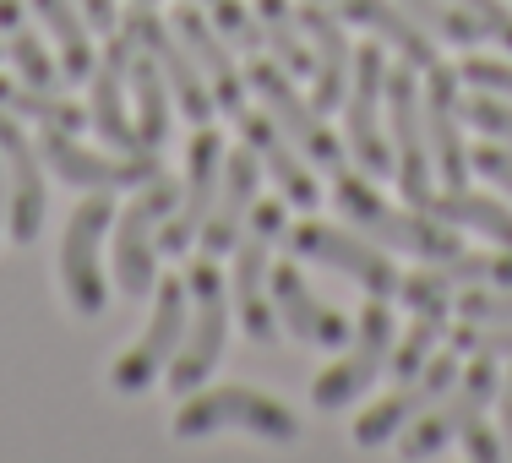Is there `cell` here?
Here are the masks:
<instances>
[{
    "label": "cell",
    "instance_id": "cell-1",
    "mask_svg": "<svg viewBox=\"0 0 512 463\" xmlns=\"http://www.w3.org/2000/svg\"><path fill=\"white\" fill-rule=\"evenodd\" d=\"M218 431H246L256 442L289 447L300 436V420L273 393H251V387H207V393H191L175 414V436L180 442H197V436H218Z\"/></svg>",
    "mask_w": 512,
    "mask_h": 463
},
{
    "label": "cell",
    "instance_id": "cell-2",
    "mask_svg": "<svg viewBox=\"0 0 512 463\" xmlns=\"http://www.w3.org/2000/svg\"><path fill=\"white\" fill-rule=\"evenodd\" d=\"M333 202H338V218H349L360 235L382 240V246H393V251H409V257H425V262H442V257H453V251H458L453 235H447V224H431V213L414 218V213H404V207H387L371 191V180H365V175L338 169Z\"/></svg>",
    "mask_w": 512,
    "mask_h": 463
},
{
    "label": "cell",
    "instance_id": "cell-3",
    "mask_svg": "<svg viewBox=\"0 0 512 463\" xmlns=\"http://www.w3.org/2000/svg\"><path fill=\"white\" fill-rule=\"evenodd\" d=\"M186 295H191V311H186L191 327L175 349V365H169V387L175 393H197L202 376H213V365L224 360V333H229V300H224V284H218L213 262L191 267Z\"/></svg>",
    "mask_w": 512,
    "mask_h": 463
},
{
    "label": "cell",
    "instance_id": "cell-4",
    "mask_svg": "<svg viewBox=\"0 0 512 463\" xmlns=\"http://www.w3.org/2000/svg\"><path fill=\"white\" fill-rule=\"evenodd\" d=\"M186 311H191V295L180 278H169V284H158V306H153V322L142 327V338L126 349L115 365H109V387L126 398L148 393L158 382V371H164L169 360H175L180 338H186Z\"/></svg>",
    "mask_w": 512,
    "mask_h": 463
},
{
    "label": "cell",
    "instance_id": "cell-5",
    "mask_svg": "<svg viewBox=\"0 0 512 463\" xmlns=\"http://www.w3.org/2000/svg\"><path fill=\"white\" fill-rule=\"evenodd\" d=\"M278 235H284V207H278V202H256L251 235L240 240V251H235V311H240L246 333L262 349H278V311L262 300V284H267V267H273Z\"/></svg>",
    "mask_w": 512,
    "mask_h": 463
},
{
    "label": "cell",
    "instance_id": "cell-6",
    "mask_svg": "<svg viewBox=\"0 0 512 463\" xmlns=\"http://www.w3.org/2000/svg\"><path fill=\"white\" fill-rule=\"evenodd\" d=\"M115 218L109 197H88L71 213L66 240H60V284H66V300L77 316H99L104 311V273H99V240Z\"/></svg>",
    "mask_w": 512,
    "mask_h": 463
},
{
    "label": "cell",
    "instance_id": "cell-7",
    "mask_svg": "<svg viewBox=\"0 0 512 463\" xmlns=\"http://www.w3.org/2000/svg\"><path fill=\"white\" fill-rule=\"evenodd\" d=\"M491 398H496V371H491V360L474 355V371L458 376V382L436 398V409H425L420 420L409 425V436L398 442V453L404 458H436L453 436H463V425L480 420V409L491 404Z\"/></svg>",
    "mask_w": 512,
    "mask_h": 463
},
{
    "label": "cell",
    "instance_id": "cell-8",
    "mask_svg": "<svg viewBox=\"0 0 512 463\" xmlns=\"http://www.w3.org/2000/svg\"><path fill=\"white\" fill-rule=\"evenodd\" d=\"M387 126H393V153H398V186L409 202H431V142H425V99L414 66H404L387 77Z\"/></svg>",
    "mask_w": 512,
    "mask_h": 463
},
{
    "label": "cell",
    "instance_id": "cell-9",
    "mask_svg": "<svg viewBox=\"0 0 512 463\" xmlns=\"http://www.w3.org/2000/svg\"><path fill=\"white\" fill-rule=\"evenodd\" d=\"M164 213H175V186L164 175L148 180L126 213H115V284L126 289V300H142L153 289V229Z\"/></svg>",
    "mask_w": 512,
    "mask_h": 463
},
{
    "label": "cell",
    "instance_id": "cell-10",
    "mask_svg": "<svg viewBox=\"0 0 512 463\" xmlns=\"http://www.w3.org/2000/svg\"><path fill=\"white\" fill-rule=\"evenodd\" d=\"M387 349H393V316H387V306H365L355 338H349V355L316 376V387H311L316 409H344V404H355L365 387L382 376Z\"/></svg>",
    "mask_w": 512,
    "mask_h": 463
},
{
    "label": "cell",
    "instance_id": "cell-11",
    "mask_svg": "<svg viewBox=\"0 0 512 463\" xmlns=\"http://www.w3.org/2000/svg\"><path fill=\"white\" fill-rule=\"evenodd\" d=\"M126 33L158 60V71H164V82H169V93H175V104L186 109V120L207 126V120H213V109H218V104H213V88H207V77L197 71V60L186 55V44L169 33V22L153 17L148 0H137V11L126 17Z\"/></svg>",
    "mask_w": 512,
    "mask_h": 463
},
{
    "label": "cell",
    "instance_id": "cell-12",
    "mask_svg": "<svg viewBox=\"0 0 512 463\" xmlns=\"http://www.w3.org/2000/svg\"><path fill=\"white\" fill-rule=\"evenodd\" d=\"M382 93H387V55L376 44H365L349 66V104H344V126H349V148H355L365 175H387V137H382Z\"/></svg>",
    "mask_w": 512,
    "mask_h": 463
},
{
    "label": "cell",
    "instance_id": "cell-13",
    "mask_svg": "<svg viewBox=\"0 0 512 463\" xmlns=\"http://www.w3.org/2000/svg\"><path fill=\"white\" fill-rule=\"evenodd\" d=\"M251 88L256 99L267 104V115H273V126L284 131L289 142H295L306 158H316V164L327 169H344V148H338V137L327 131L322 109L316 104H300V93L289 88V77L278 66H251Z\"/></svg>",
    "mask_w": 512,
    "mask_h": 463
},
{
    "label": "cell",
    "instance_id": "cell-14",
    "mask_svg": "<svg viewBox=\"0 0 512 463\" xmlns=\"http://www.w3.org/2000/svg\"><path fill=\"white\" fill-rule=\"evenodd\" d=\"M295 257L333 267V273L355 278L360 289H371V295H398V284H404L398 267L387 262L382 251L365 246V240H355V235H344V229H333V224H300L295 229Z\"/></svg>",
    "mask_w": 512,
    "mask_h": 463
},
{
    "label": "cell",
    "instance_id": "cell-15",
    "mask_svg": "<svg viewBox=\"0 0 512 463\" xmlns=\"http://www.w3.org/2000/svg\"><path fill=\"white\" fill-rule=\"evenodd\" d=\"M458 382V360L442 355V360H425V371L409 376V387H398V393H387L376 409H365L355 420V442L365 453H376V447H387V436H398L409 420H420L425 409L436 404V398L447 393V387Z\"/></svg>",
    "mask_w": 512,
    "mask_h": 463
},
{
    "label": "cell",
    "instance_id": "cell-16",
    "mask_svg": "<svg viewBox=\"0 0 512 463\" xmlns=\"http://www.w3.org/2000/svg\"><path fill=\"white\" fill-rule=\"evenodd\" d=\"M0 169H6V191H11V240L33 246L44 229V169L39 148L22 137L17 115L0 109Z\"/></svg>",
    "mask_w": 512,
    "mask_h": 463
},
{
    "label": "cell",
    "instance_id": "cell-17",
    "mask_svg": "<svg viewBox=\"0 0 512 463\" xmlns=\"http://www.w3.org/2000/svg\"><path fill=\"white\" fill-rule=\"evenodd\" d=\"M39 153H44V164H50L55 175L66 180V186H88V191H109V186H148V180L164 175L153 153L104 158V153H88V148H77V142H66V131H50Z\"/></svg>",
    "mask_w": 512,
    "mask_h": 463
},
{
    "label": "cell",
    "instance_id": "cell-18",
    "mask_svg": "<svg viewBox=\"0 0 512 463\" xmlns=\"http://www.w3.org/2000/svg\"><path fill=\"white\" fill-rule=\"evenodd\" d=\"M218 175H224V137L218 131H197L191 137V153H186V191H180V213L175 224L164 229V246L169 251H186L191 240L202 235L207 213H213V197H218Z\"/></svg>",
    "mask_w": 512,
    "mask_h": 463
},
{
    "label": "cell",
    "instance_id": "cell-19",
    "mask_svg": "<svg viewBox=\"0 0 512 463\" xmlns=\"http://www.w3.org/2000/svg\"><path fill=\"white\" fill-rule=\"evenodd\" d=\"M273 311H278V322H284L300 344H316V349L344 344V333H349L344 316H338L333 306H322V300L306 289L300 267H278V273H273Z\"/></svg>",
    "mask_w": 512,
    "mask_h": 463
},
{
    "label": "cell",
    "instance_id": "cell-20",
    "mask_svg": "<svg viewBox=\"0 0 512 463\" xmlns=\"http://www.w3.org/2000/svg\"><path fill=\"white\" fill-rule=\"evenodd\" d=\"M256 153H224V175H218V197H213V213H207V224H202V240H207V257L213 251H224V246H235V235H240V224L251 218V207H256Z\"/></svg>",
    "mask_w": 512,
    "mask_h": 463
},
{
    "label": "cell",
    "instance_id": "cell-21",
    "mask_svg": "<svg viewBox=\"0 0 512 463\" xmlns=\"http://www.w3.org/2000/svg\"><path fill=\"white\" fill-rule=\"evenodd\" d=\"M126 50H131V33H120V39L109 44V66L93 77V131H99L115 153H142L137 120L126 115Z\"/></svg>",
    "mask_w": 512,
    "mask_h": 463
},
{
    "label": "cell",
    "instance_id": "cell-22",
    "mask_svg": "<svg viewBox=\"0 0 512 463\" xmlns=\"http://www.w3.org/2000/svg\"><path fill=\"white\" fill-rule=\"evenodd\" d=\"M175 39L186 44V55L197 60V71L213 82V104L224 109V115H240V109H246V88H240V71H235V60H229L224 39L207 28L197 11H175Z\"/></svg>",
    "mask_w": 512,
    "mask_h": 463
},
{
    "label": "cell",
    "instance_id": "cell-23",
    "mask_svg": "<svg viewBox=\"0 0 512 463\" xmlns=\"http://www.w3.org/2000/svg\"><path fill=\"white\" fill-rule=\"evenodd\" d=\"M425 142H431V164L447 186H463V169H469V153H463L458 137V104H453V77L442 66H431V88H425Z\"/></svg>",
    "mask_w": 512,
    "mask_h": 463
},
{
    "label": "cell",
    "instance_id": "cell-24",
    "mask_svg": "<svg viewBox=\"0 0 512 463\" xmlns=\"http://www.w3.org/2000/svg\"><path fill=\"white\" fill-rule=\"evenodd\" d=\"M240 126H246V142H251V153H256V164L267 169V175L284 186V197L289 202H300V207H316V180H311V169L300 164V153L289 148V137H278V126H273V115H246L240 109Z\"/></svg>",
    "mask_w": 512,
    "mask_h": 463
},
{
    "label": "cell",
    "instance_id": "cell-25",
    "mask_svg": "<svg viewBox=\"0 0 512 463\" xmlns=\"http://www.w3.org/2000/svg\"><path fill=\"white\" fill-rule=\"evenodd\" d=\"M300 28H306V39H311L316 109H338L344 104V88H349V66H355V55H349V44H344V28L316 6L300 11Z\"/></svg>",
    "mask_w": 512,
    "mask_h": 463
},
{
    "label": "cell",
    "instance_id": "cell-26",
    "mask_svg": "<svg viewBox=\"0 0 512 463\" xmlns=\"http://www.w3.org/2000/svg\"><path fill=\"white\" fill-rule=\"evenodd\" d=\"M344 17H355L360 28L382 33V39L393 44V50L404 55L409 66H425V71L436 66V44H431V33H425L414 17H404V11L393 6V0H344Z\"/></svg>",
    "mask_w": 512,
    "mask_h": 463
},
{
    "label": "cell",
    "instance_id": "cell-27",
    "mask_svg": "<svg viewBox=\"0 0 512 463\" xmlns=\"http://www.w3.org/2000/svg\"><path fill=\"white\" fill-rule=\"evenodd\" d=\"M126 82H131V104H137V137L142 148H153V142L169 137V88H164L158 60H148V50L137 39L126 50Z\"/></svg>",
    "mask_w": 512,
    "mask_h": 463
},
{
    "label": "cell",
    "instance_id": "cell-28",
    "mask_svg": "<svg viewBox=\"0 0 512 463\" xmlns=\"http://www.w3.org/2000/svg\"><path fill=\"white\" fill-rule=\"evenodd\" d=\"M425 213L431 218H442V224H458V229H474V235H485V240H496L502 251H512V213L502 202H491V197H469V191H447V197H431L425 202Z\"/></svg>",
    "mask_w": 512,
    "mask_h": 463
},
{
    "label": "cell",
    "instance_id": "cell-29",
    "mask_svg": "<svg viewBox=\"0 0 512 463\" xmlns=\"http://www.w3.org/2000/svg\"><path fill=\"white\" fill-rule=\"evenodd\" d=\"M28 6L39 11V22L50 28L66 77H88L93 71V44H88V17H82L77 0H28Z\"/></svg>",
    "mask_w": 512,
    "mask_h": 463
},
{
    "label": "cell",
    "instance_id": "cell-30",
    "mask_svg": "<svg viewBox=\"0 0 512 463\" xmlns=\"http://www.w3.org/2000/svg\"><path fill=\"white\" fill-rule=\"evenodd\" d=\"M0 33H6V50L17 60V77L33 82V88H55L60 71H55L50 50L39 44V33L28 28V17H22V0H0Z\"/></svg>",
    "mask_w": 512,
    "mask_h": 463
},
{
    "label": "cell",
    "instance_id": "cell-31",
    "mask_svg": "<svg viewBox=\"0 0 512 463\" xmlns=\"http://www.w3.org/2000/svg\"><path fill=\"white\" fill-rule=\"evenodd\" d=\"M0 109L22 120H39V131H77L82 109L71 99H60L55 88H33V82H6L0 77Z\"/></svg>",
    "mask_w": 512,
    "mask_h": 463
},
{
    "label": "cell",
    "instance_id": "cell-32",
    "mask_svg": "<svg viewBox=\"0 0 512 463\" xmlns=\"http://www.w3.org/2000/svg\"><path fill=\"white\" fill-rule=\"evenodd\" d=\"M256 17H262V44H273V55L284 60V71L311 66L306 28H300V17L289 11V0H256Z\"/></svg>",
    "mask_w": 512,
    "mask_h": 463
},
{
    "label": "cell",
    "instance_id": "cell-33",
    "mask_svg": "<svg viewBox=\"0 0 512 463\" xmlns=\"http://www.w3.org/2000/svg\"><path fill=\"white\" fill-rule=\"evenodd\" d=\"M398 6H404L409 17L431 33V39H442V44H480V28L463 17L453 0H398Z\"/></svg>",
    "mask_w": 512,
    "mask_h": 463
},
{
    "label": "cell",
    "instance_id": "cell-34",
    "mask_svg": "<svg viewBox=\"0 0 512 463\" xmlns=\"http://www.w3.org/2000/svg\"><path fill=\"white\" fill-rule=\"evenodd\" d=\"M442 327H447V311H414V327L404 333V344H398L393 371H398V376L425 371V360H431V349H436V338H442Z\"/></svg>",
    "mask_w": 512,
    "mask_h": 463
},
{
    "label": "cell",
    "instance_id": "cell-35",
    "mask_svg": "<svg viewBox=\"0 0 512 463\" xmlns=\"http://www.w3.org/2000/svg\"><path fill=\"white\" fill-rule=\"evenodd\" d=\"M436 273L447 278V284H507L512 278V251H502V257H442L431 262Z\"/></svg>",
    "mask_w": 512,
    "mask_h": 463
},
{
    "label": "cell",
    "instance_id": "cell-36",
    "mask_svg": "<svg viewBox=\"0 0 512 463\" xmlns=\"http://www.w3.org/2000/svg\"><path fill=\"white\" fill-rule=\"evenodd\" d=\"M453 344L463 349V355L502 360V355H512V322H469V327H458Z\"/></svg>",
    "mask_w": 512,
    "mask_h": 463
},
{
    "label": "cell",
    "instance_id": "cell-37",
    "mask_svg": "<svg viewBox=\"0 0 512 463\" xmlns=\"http://www.w3.org/2000/svg\"><path fill=\"white\" fill-rule=\"evenodd\" d=\"M453 6L480 28V39H496V44L512 50V6L507 0H453Z\"/></svg>",
    "mask_w": 512,
    "mask_h": 463
},
{
    "label": "cell",
    "instance_id": "cell-38",
    "mask_svg": "<svg viewBox=\"0 0 512 463\" xmlns=\"http://www.w3.org/2000/svg\"><path fill=\"white\" fill-rule=\"evenodd\" d=\"M197 6L213 11V22H218V28H224L235 44H246V50H256V44H262V28L251 22V11L240 6V0H197Z\"/></svg>",
    "mask_w": 512,
    "mask_h": 463
},
{
    "label": "cell",
    "instance_id": "cell-39",
    "mask_svg": "<svg viewBox=\"0 0 512 463\" xmlns=\"http://www.w3.org/2000/svg\"><path fill=\"white\" fill-rule=\"evenodd\" d=\"M463 316L469 322H512V289H469Z\"/></svg>",
    "mask_w": 512,
    "mask_h": 463
},
{
    "label": "cell",
    "instance_id": "cell-40",
    "mask_svg": "<svg viewBox=\"0 0 512 463\" xmlns=\"http://www.w3.org/2000/svg\"><path fill=\"white\" fill-rule=\"evenodd\" d=\"M469 120L485 131V137H496V142H512V109H507V104H496L491 93H480V99H469Z\"/></svg>",
    "mask_w": 512,
    "mask_h": 463
},
{
    "label": "cell",
    "instance_id": "cell-41",
    "mask_svg": "<svg viewBox=\"0 0 512 463\" xmlns=\"http://www.w3.org/2000/svg\"><path fill=\"white\" fill-rule=\"evenodd\" d=\"M463 82L480 88V93H507L512 99V66L507 60H469V66H463Z\"/></svg>",
    "mask_w": 512,
    "mask_h": 463
},
{
    "label": "cell",
    "instance_id": "cell-42",
    "mask_svg": "<svg viewBox=\"0 0 512 463\" xmlns=\"http://www.w3.org/2000/svg\"><path fill=\"white\" fill-rule=\"evenodd\" d=\"M474 169H480L491 186H502L507 197H512V153H507V148H480V153H474Z\"/></svg>",
    "mask_w": 512,
    "mask_h": 463
},
{
    "label": "cell",
    "instance_id": "cell-43",
    "mask_svg": "<svg viewBox=\"0 0 512 463\" xmlns=\"http://www.w3.org/2000/svg\"><path fill=\"white\" fill-rule=\"evenodd\" d=\"M463 453L474 463H496L502 458V442H496V431H485V425L474 420V425H463Z\"/></svg>",
    "mask_w": 512,
    "mask_h": 463
},
{
    "label": "cell",
    "instance_id": "cell-44",
    "mask_svg": "<svg viewBox=\"0 0 512 463\" xmlns=\"http://www.w3.org/2000/svg\"><path fill=\"white\" fill-rule=\"evenodd\" d=\"M77 6L93 28H115V0H77Z\"/></svg>",
    "mask_w": 512,
    "mask_h": 463
},
{
    "label": "cell",
    "instance_id": "cell-45",
    "mask_svg": "<svg viewBox=\"0 0 512 463\" xmlns=\"http://www.w3.org/2000/svg\"><path fill=\"white\" fill-rule=\"evenodd\" d=\"M502 436H507V453H512V382H507V393H502Z\"/></svg>",
    "mask_w": 512,
    "mask_h": 463
},
{
    "label": "cell",
    "instance_id": "cell-46",
    "mask_svg": "<svg viewBox=\"0 0 512 463\" xmlns=\"http://www.w3.org/2000/svg\"><path fill=\"white\" fill-rule=\"evenodd\" d=\"M0 207H6V169H0Z\"/></svg>",
    "mask_w": 512,
    "mask_h": 463
}]
</instances>
